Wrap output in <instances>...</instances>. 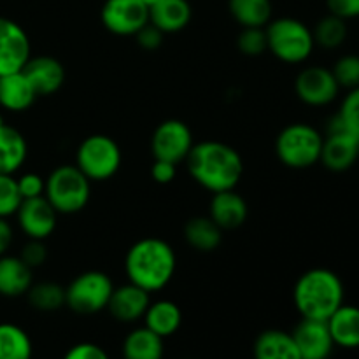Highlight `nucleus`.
I'll return each instance as SVG.
<instances>
[{"instance_id": "26", "label": "nucleus", "mask_w": 359, "mask_h": 359, "mask_svg": "<svg viewBox=\"0 0 359 359\" xmlns=\"http://www.w3.org/2000/svg\"><path fill=\"white\" fill-rule=\"evenodd\" d=\"M184 238L198 252H212L223 242V230L209 216H196L186 223Z\"/></svg>"}, {"instance_id": "2", "label": "nucleus", "mask_w": 359, "mask_h": 359, "mask_svg": "<svg viewBox=\"0 0 359 359\" xmlns=\"http://www.w3.org/2000/svg\"><path fill=\"white\" fill-rule=\"evenodd\" d=\"M177 269V256L167 241L147 237L137 241L125 258L128 283L142 287L147 293H156L170 284Z\"/></svg>"}, {"instance_id": "40", "label": "nucleus", "mask_w": 359, "mask_h": 359, "mask_svg": "<svg viewBox=\"0 0 359 359\" xmlns=\"http://www.w3.org/2000/svg\"><path fill=\"white\" fill-rule=\"evenodd\" d=\"M330 14L342 18V20H353L359 18V0H326Z\"/></svg>"}, {"instance_id": "11", "label": "nucleus", "mask_w": 359, "mask_h": 359, "mask_svg": "<svg viewBox=\"0 0 359 359\" xmlns=\"http://www.w3.org/2000/svg\"><path fill=\"white\" fill-rule=\"evenodd\" d=\"M294 91L304 104L311 107H325L337 100L340 86L332 69L312 65L300 70L294 79Z\"/></svg>"}, {"instance_id": "8", "label": "nucleus", "mask_w": 359, "mask_h": 359, "mask_svg": "<svg viewBox=\"0 0 359 359\" xmlns=\"http://www.w3.org/2000/svg\"><path fill=\"white\" fill-rule=\"evenodd\" d=\"M114 283L100 270H88L79 273L65 287V305L76 314L91 316L107 309Z\"/></svg>"}, {"instance_id": "32", "label": "nucleus", "mask_w": 359, "mask_h": 359, "mask_svg": "<svg viewBox=\"0 0 359 359\" xmlns=\"http://www.w3.org/2000/svg\"><path fill=\"white\" fill-rule=\"evenodd\" d=\"M21 198L14 175L0 174V217H11L20 209Z\"/></svg>"}, {"instance_id": "3", "label": "nucleus", "mask_w": 359, "mask_h": 359, "mask_svg": "<svg viewBox=\"0 0 359 359\" xmlns=\"http://www.w3.org/2000/svg\"><path fill=\"white\" fill-rule=\"evenodd\" d=\"M344 283L333 270L312 269L298 277L293 302L304 319L328 321L330 316L344 304Z\"/></svg>"}, {"instance_id": "15", "label": "nucleus", "mask_w": 359, "mask_h": 359, "mask_svg": "<svg viewBox=\"0 0 359 359\" xmlns=\"http://www.w3.org/2000/svg\"><path fill=\"white\" fill-rule=\"evenodd\" d=\"M291 335L302 359H328L332 356L335 342L326 321L302 318Z\"/></svg>"}, {"instance_id": "5", "label": "nucleus", "mask_w": 359, "mask_h": 359, "mask_svg": "<svg viewBox=\"0 0 359 359\" xmlns=\"http://www.w3.org/2000/svg\"><path fill=\"white\" fill-rule=\"evenodd\" d=\"M323 140L321 132L309 123H291L277 135V158L294 170L311 168L321 160Z\"/></svg>"}, {"instance_id": "37", "label": "nucleus", "mask_w": 359, "mask_h": 359, "mask_svg": "<svg viewBox=\"0 0 359 359\" xmlns=\"http://www.w3.org/2000/svg\"><path fill=\"white\" fill-rule=\"evenodd\" d=\"M20 258L23 259L32 270L44 265L46 259H48V249H46L44 241H34V238H28V242L23 245V249H21Z\"/></svg>"}, {"instance_id": "4", "label": "nucleus", "mask_w": 359, "mask_h": 359, "mask_svg": "<svg viewBox=\"0 0 359 359\" xmlns=\"http://www.w3.org/2000/svg\"><path fill=\"white\" fill-rule=\"evenodd\" d=\"M269 51L284 63H304L316 48L312 30L297 18H277L265 27Z\"/></svg>"}, {"instance_id": "7", "label": "nucleus", "mask_w": 359, "mask_h": 359, "mask_svg": "<svg viewBox=\"0 0 359 359\" xmlns=\"http://www.w3.org/2000/svg\"><path fill=\"white\" fill-rule=\"evenodd\" d=\"M123 151L112 137L95 133L86 137L76 151V167L91 182L109 181L119 172Z\"/></svg>"}, {"instance_id": "14", "label": "nucleus", "mask_w": 359, "mask_h": 359, "mask_svg": "<svg viewBox=\"0 0 359 359\" xmlns=\"http://www.w3.org/2000/svg\"><path fill=\"white\" fill-rule=\"evenodd\" d=\"M14 216L18 217L21 231L34 241H46L51 237L58 223V212L46 196L23 200Z\"/></svg>"}, {"instance_id": "16", "label": "nucleus", "mask_w": 359, "mask_h": 359, "mask_svg": "<svg viewBox=\"0 0 359 359\" xmlns=\"http://www.w3.org/2000/svg\"><path fill=\"white\" fill-rule=\"evenodd\" d=\"M23 72L34 86L37 97L55 95L56 91L62 90L67 77L63 63L48 55L30 56L27 65L23 67Z\"/></svg>"}, {"instance_id": "1", "label": "nucleus", "mask_w": 359, "mask_h": 359, "mask_svg": "<svg viewBox=\"0 0 359 359\" xmlns=\"http://www.w3.org/2000/svg\"><path fill=\"white\" fill-rule=\"evenodd\" d=\"M186 163L189 175L210 193L235 189L244 174V161L238 151L219 140L193 144Z\"/></svg>"}, {"instance_id": "35", "label": "nucleus", "mask_w": 359, "mask_h": 359, "mask_svg": "<svg viewBox=\"0 0 359 359\" xmlns=\"http://www.w3.org/2000/svg\"><path fill=\"white\" fill-rule=\"evenodd\" d=\"M18 189H20V195L23 200L28 198H37V196H44L46 189V179L41 177L35 172H27V174L20 175L16 179Z\"/></svg>"}, {"instance_id": "36", "label": "nucleus", "mask_w": 359, "mask_h": 359, "mask_svg": "<svg viewBox=\"0 0 359 359\" xmlns=\"http://www.w3.org/2000/svg\"><path fill=\"white\" fill-rule=\"evenodd\" d=\"M337 114L359 133V86L349 90V93L344 97L340 111Z\"/></svg>"}, {"instance_id": "23", "label": "nucleus", "mask_w": 359, "mask_h": 359, "mask_svg": "<svg viewBox=\"0 0 359 359\" xmlns=\"http://www.w3.org/2000/svg\"><path fill=\"white\" fill-rule=\"evenodd\" d=\"M144 326L156 333L161 339L172 337L179 332L182 325V312L179 305L172 300H158L149 304L144 314Z\"/></svg>"}, {"instance_id": "44", "label": "nucleus", "mask_w": 359, "mask_h": 359, "mask_svg": "<svg viewBox=\"0 0 359 359\" xmlns=\"http://www.w3.org/2000/svg\"><path fill=\"white\" fill-rule=\"evenodd\" d=\"M4 125H6V123H4V118H2V114H0V128H2Z\"/></svg>"}, {"instance_id": "24", "label": "nucleus", "mask_w": 359, "mask_h": 359, "mask_svg": "<svg viewBox=\"0 0 359 359\" xmlns=\"http://www.w3.org/2000/svg\"><path fill=\"white\" fill-rule=\"evenodd\" d=\"M28 156V144L23 133L13 126L0 128V174L14 175Z\"/></svg>"}, {"instance_id": "43", "label": "nucleus", "mask_w": 359, "mask_h": 359, "mask_svg": "<svg viewBox=\"0 0 359 359\" xmlns=\"http://www.w3.org/2000/svg\"><path fill=\"white\" fill-rule=\"evenodd\" d=\"M144 4H147V6H153V4H156V2H160V0H142Z\"/></svg>"}, {"instance_id": "22", "label": "nucleus", "mask_w": 359, "mask_h": 359, "mask_svg": "<svg viewBox=\"0 0 359 359\" xmlns=\"http://www.w3.org/2000/svg\"><path fill=\"white\" fill-rule=\"evenodd\" d=\"M330 333L335 346L344 349H358L359 347V307L342 304L328 321Z\"/></svg>"}, {"instance_id": "13", "label": "nucleus", "mask_w": 359, "mask_h": 359, "mask_svg": "<svg viewBox=\"0 0 359 359\" xmlns=\"http://www.w3.org/2000/svg\"><path fill=\"white\" fill-rule=\"evenodd\" d=\"M30 56V39L23 27L0 16V76L23 70Z\"/></svg>"}, {"instance_id": "31", "label": "nucleus", "mask_w": 359, "mask_h": 359, "mask_svg": "<svg viewBox=\"0 0 359 359\" xmlns=\"http://www.w3.org/2000/svg\"><path fill=\"white\" fill-rule=\"evenodd\" d=\"M314 42L325 49H337L346 42L347 39V23L342 18L335 14L321 18L312 30Z\"/></svg>"}, {"instance_id": "17", "label": "nucleus", "mask_w": 359, "mask_h": 359, "mask_svg": "<svg viewBox=\"0 0 359 359\" xmlns=\"http://www.w3.org/2000/svg\"><path fill=\"white\" fill-rule=\"evenodd\" d=\"M151 304V293L142 287L128 283L125 286H114L109 300L107 311L119 323H135L142 319Z\"/></svg>"}, {"instance_id": "18", "label": "nucleus", "mask_w": 359, "mask_h": 359, "mask_svg": "<svg viewBox=\"0 0 359 359\" xmlns=\"http://www.w3.org/2000/svg\"><path fill=\"white\" fill-rule=\"evenodd\" d=\"M248 216V202L235 189L214 193L212 200H210L209 217L221 230H235V228L242 226Z\"/></svg>"}, {"instance_id": "9", "label": "nucleus", "mask_w": 359, "mask_h": 359, "mask_svg": "<svg viewBox=\"0 0 359 359\" xmlns=\"http://www.w3.org/2000/svg\"><path fill=\"white\" fill-rule=\"evenodd\" d=\"M359 158V133L351 128L339 114L333 116L326 126L323 140L321 163L332 172L349 170Z\"/></svg>"}, {"instance_id": "33", "label": "nucleus", "mask_w": 359, "mask_h": 359, "mask_svg": "<svg viewBox=\"0 0 359 359\" xmlns=\"http://www.w3.org/2000/svg\"><path fill=\"white\" fill-rule=\"evenodd\" d=\"M237 46L241 49L242 55L245 56H255L263 55L265 51H269V44H266V34L265 27H249L242 28L241 35L237 39Z\"/></svg>"}, {"instance_id": "28", "label": "nucleus", "mask_w": 359, "mask_h": 359, "mask_svg": "<svg viewBox=\"0 0 359 359\" xmlns=\"http://www.w3.org/2000/svg\"><path fill=\"white\" fill-rule=\"evenodd\" d=\"M228 11L242 28H263L272 20V2L270 0H228Z\"/></svg>"}, {"instance_id": "27", "label": "nucleus", "mask_w": 359, "mask_h": 359, "mask_svg": "<svg viewBox=\"0 0 359 359\" xmlns=\"http://www.w3.org/2000/svg\"><path fill=\"white\" fill-rule=\"evenodd\" d=\"M163 339L146 326L132 330L123 342L125 359H163Z\"/></svg>"}, {"instance_id": "21", "label": "nucleus", "mask_w": 359, "mask_h": 359, "mask_svg": "<svg viewBox=\"0 0 359 359\" xmlns=\"http://www.w3.org/2000/svg\"><path fill=\"white\" fill-rule=\"evenodd\" d=\"M193 9L188 0H160L149 7V21L163 34H175L191 21Z\"/></svg>"}, {"instance_id": "12", "label": "nucleus", "mask_w": 359, "mask_h": 359, "mask_svg": "<svg viewBox=\"0 0 359 359\" xmlns=\"http://www.w3.org/2000/svg\"><path fill=\"white\" fill-rule=\"evenodd\" d=\"M102 25L114 35H135L149 23V6L142 0H105Z\"/></svg>"}, {"instance_id": "38", "label": "nucleus", "mask_w": 359, "mask_h": 359, "mask_svg": "<svg viewBox=\"0 0 359 359\" xmlns=\"http://www.w3.org/2000/svg\"><path fill=\"white\" fill-rule=\"evenodd\" d=\"M163 32H161L160 28L154 27L149 21V23L144 25L133 37L137 39V42H139V46L142 49H146V51H154V49H158L163 44Z\"/></svg>"}, {"instance_id": "20", "label": "nucleus", "mask_w": 359, "mask_h": 359, "mask_svg": "<svg viewBox=\"0 0 359 359\" xmlns=\"http://www.w3.org/2000/svg\"><path fill=\"white\" fill-rule=\"evenodd\" d=\"M34 284V270L20 256H0V297L18 298Z\"/></svg>"}, {"instance_id": "41", "label": "nucleus", "mask_w": 359, "mask_h": 359, "mask_svg": "<svg viewBox=\"0 0 359 359\" xmlns=\"http://www.w3.org/2000/svg\"><path fill=\"white\" fill-rule=\"evenodd\" d=\"M177 175V165L172 161L165 160H154L151 165V177L158 182V184H168L172 182Z\"/></svg>"}, {"instance_id": "34", "label": "nucleus", "mask_w": 359, "mask_h": 359, "mask_svg": "<svg viewBox=\"0 0 359 359\" xmlns=\"http://www.w3.org/2000/svg\"><path fill=\"white\" fill-rule=\"evenodd\" d=\"M337 83L340 88H353L359 86V56L358 55H344L335 62L332 69Z\"/></svg>"}, {"instance_id": "29", "label": "nucleus", "mask_w": 359, "mask_h": 359, "mask_svg": "<svg viewBox=\"0 0 359 359\" xmlns=\"http://www.w3.org/2000/svg\"><path fill=\"white\" fill-rule=\"evenodd\" d=\"M32 340L23 328L0 323V359H32Z\"/></svg>"}, {"instance_id": "30", "label": "nucleus", "mask_w": 359, "mask_h": 359, "mask_svg": "<svg viewBox=\"0 0 359 359\" xmlns=\"http://www.w3.org/2000/svg\"><path fill=\"white\" fill-rule=\"evenodd\" d=\"M27 297L35 311L55 312L65 305V287L58 283L46 280V283L32 284Z\"/></svg>"}, {"instance_id": "19", "label": "nucleus", "mask_w": 359, "mask_h": 359, "mask_svg": "<svg viewBox=\"0 0 359 359\" xmlns=\"http://www.w3.org/2000/svg\"><path fill=\"white\" fill-rule=\"evenodd\" d=\"M34 86L23 70L0 76V107L11 112H23L37 100Z\"/></svg>"}, {"instance_id": "42", "label": "nucleus", "mask_w": 359, "mask_h": 359, "mask_svg": "<svg viewBox=\"0 0 359 359\" xmlns=\"http://www.w3.org/2000/svg\"><path fill=\"white\" fill-rule=\"evenodd\" d=\"M14 231L6 217H0V256L7 255V249L13 244Z\"/></svg>"}, {"instance_id": "6", "label": "nucleus", "mask_w": 359, "mask_h": 359, "mask_svg": "<svg viewBox=\"0 0 359 359\" xmlns=\"http://www.w3.org/2000/svg\"><path fill=\"white\" fill-rule=\"evenodd\" d=\"M44 196L58 214H77L90 202L91 181L76 165H60L46 177Z\"/></svg>"}, {"instance_id": "39", "label": "nucleus", "mask_w": 359, "mask_h": 359, "mask_svg": "<svg viewBox=\"0 0 359 359\" xmlns=\"http://www.w3.org/2000/svg\"><path fill=\"white\" fill-rule=\"evenodd\" d=\"M63 359H109L107 353L100 346L91 342H81L70 347Z\"/></svg>"}, {"instance_id": "25", "label": "nucleus", "mask_w": 359, "mask_h": 359, "mask_svg": "<svg viewBox=\"0 0 359 359\" xmlns=\"http://www.w3.org/2000/svg\"><path fill=\"white\" fill-rule=\"evenodd\" d=\"M255 359H302L293 335L283 330H266L256 339Z\"/></svg>"}, {"instance_id": "10", "label": "nucleus", "mask_w": 359, "mask_h": 359, "mask_svg": "<svg viewBox=\"0 0 359 359\" xmlns=\"http://www.w3.org/2000/svg\"><path fill=\"white\" fill-rule=\"evenodd\" d=\"M193 133L181 119H165L156 126L151 137V151L154 160L172 161L179 165L186 161L193 147Z\"/></svg>"}]
</instances>
